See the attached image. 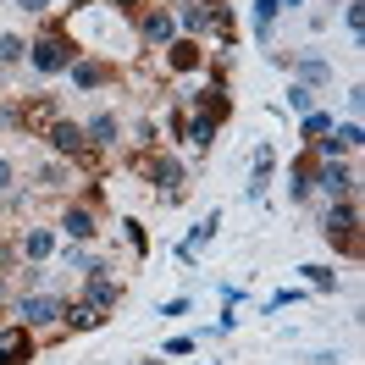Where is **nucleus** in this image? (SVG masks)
Segmentation results:
<instances>
[{"instance_id": "5701e85b", "label": "nucleus", "mask_w": 365, "mask_h": 365, "mask_svg": "<svg viewBox=\"0 0 365 365\" xmlns=\"http://www.w3.org/2000/svg\"><path fill=\"white\" fill-rule=\"evenodd\" d=\"M72 172H78V166H61V160H50V166H39V182H45V188H72Z\"/></svg>"}, {"instance_id": "72a5a7b5", "label": "nucleus", "mask_w": 365, "mask_h": 365, "mask_svg": "<svg viewBox=\"0 0 365 365\" xmlns=\"http://www.w3.org/2000/svg\"><path fill=\"white\" fill-rule=\"evenodd\" d=\"M0 304H6V272H0Z\"/></svg>"}, {"instance_id": "f8f14e48", "label": "nucleus", "mask_w": 365, "mask_h": 365, "mask_svg": "<svg viewBox=\"0 0 365 365\" xmlns=\"http://www.w3.org/2000/svg\"><path fill=\"white\" fill-rule=\"evenodd\" d=\"M34 354V332L28 327H6L0 332V365H23Z\"/></svg>"}, {"instance_id": "ddd939ff", "label": "nucleus", "mask_w": 365, "mask_h": 365, "mask_svg": "<svg viewBox=\"0 0 365 365\" xmlns=\"http://www.w3.org/2000/svg\"><path fill=\"white\" fill-rule=\"evenodd\" d=\"M172 23L188 34V39H200L210 28V6H200V0H178V11H172Z\"/></svg>"}, {"instance_id": "b1692460", "label": "nucleus", "mask_w": 365, "mask_h": 365, "mask_svg": "<svg viewBox=\"0 0 365 365\" xmlns=\"http://www.w3.org/2000/svg\"><path fill=\"white\" fill-rule=\"evenodd\" d=\"M277 11H282L277 0H255V34H260V39H272V23H277Z\"/></svg>"}, {"instance_id": "c9c22d12", "label": "nucleus", "mask_w": 365, "mask_h": 365, "mask_svg": "<svg viewBox=\"0 0 365 365\" xmlns=\"http://www.w3.org/2000/svg\"><path fill=\"white\" fill-rule=\"evenodd\" d=\"M67 6H94V0H67Z\"/></svg>"}, {"instance_id": "39448f33", "label": "nucleus", "mask_w": 365, "mask_h": 365, "mask_svg": "<svg viewBox=\"0 0 365 365\" xmlns=\"http://www.w3.org/2000/svg\"><path fill=\"white\" fill-rule=\"evenodd\" d=\"M310 182H316V188L327 194V200H349V194H354V172H349L343 160H316Z\"/></svg>"}, {"instance_id": "7c9ffc66", "label": "nucleus", "mask_w": 365, "mask_h": 365, "mask_svg": "<svg viewBox=\"0 0 365 365\" xmlns=\"http://www.w3.org/2000/svg\"><path fill=\"white\" fill-rule=\"evenodd\" d=\"M11 182H17V166H11V160L0 155V194H6V188H11Z\"/></svg>"}, {"instance_id": "7ed1b4c3", "label": "nucleus", "mask_w": 365, "mask_h": 365, "mask_svg": "<svg viewBox=\"0 0 365 365\" xmlns=\"http://www.w3.org/2000/svg\"><path fill=\"white\" fill-rule=\"evenodd\" d=\"M72 39L61 34V28H45L34 45H28V61H34V72H45V78H56V72H67L72 67Z\"/></svg>"}, {"instance_id": "f03ea898", "label": "nucleus", "mask_w": 365, "mask_h": 365, "mask_svg": "<svg viewBox=\"0 0 365 365\" xmlns=\"http://www.w3.org/2000/svg\"><path fill=\"white\" fill-rule=\"evenodd\" d=\"M45 138H50V150H56V155H67L72 166H94V160H100V150H94L89 133H83V122H67V116H56Z\"/></svg>"}, {"instance_id": "aec40b11", "label": "nucleus", "mask_w": 365, "mask_h": 365, "mask_svg": "<svg viewBox=\"0 0 365 365\" xmlns=\"http://www.w3.org/2000/svg\"><path fill=\"white\" fill-rule=\"evenodd\" d=\"M50 250H56V232L50 227H28L23 232V255L28 260H50Z\"/></svg>"}, {"instance_id": "0eeeda50", "label": "nucleus", "mask_w": 365, "mask_h": 365, "mask_svg": "<svg viewBox=\"0 0 365 365\" xmlns=\"http://www.w3.org/2000/svg\"><path fill=\"white\" fill-rule=\"evenodd\" d=\"M360 144H365L360 122H343V128H332V133H321V144H316V160H343V155H354Z\"/></svg>"}, {"instance_id": "c756f323", "label": "nucleus", "mask_w": 365, "mask_h": 365, "mask_svg": "<svg viewBox=\"0 0 365 365\" xmlns=\"http://www.w3.org/2000/svg\"><path fill=\"white\" fill-rule=\"evenodd\" d=\"M343 23H349V34H354V39L365 34V6H360V0H349V11H343Z\"/></svg>"}, {"instance_id": "e433bc0d", "label": "nucleus", "mask_w": 365, "mask_h": 365, "mask_svg": "<svg viewBox=\"0 0 365 365\" xmlns=\"http://www.w3.org/2000/svg\"><path fill=\"white\" fill-rule=\"evenodd\" d=\"M205 365H216V360H205Z\"/></svg>"}, {"instance_id": "a878e982", "label": "nucleus", "mask_w": 365, "mask_h": 365, "mask_svg": "<svg viewBox=\"0 0 365 365\" xmlns=\"http://www.w3.org/2000/svg\"><path fill=\"white\" fill-rule=\"evenodd\" d=\"M23 56H28V45L17 39V34H0V67H17Z\"/></svg>"}, {"instance_id": "cd10ccee", "label": "nucleus", "mask_w": 365, "mask_h": 365, "mask_svg": "<svg viewBox=\"0 0 365 365\" xmlns=\"http://www.w3.org/2000/svg\"><path fill=\"white\" fill-rule=\"evenodd\" d=\"M338 128V116H327V111H304V138H321V133H332Z\"/></svg>"}, {"instance_id": "c85d7f7f", "label": "nucleus", "mask_w": 365, "mask_h": 365, "mask_svg": "<svg viewBox=\"0 0 365 365\" xmlns=\"http://www.w3.org/2000/svg\"><path fill=\"white\" fill-rule=\"evenodd\" d=\"M288 106H294V116L316 111V89H310V83H294V89H288Z\"/></svg>"}, {"instance_id": "423d86ee", "label": "nucleus", "mask_w": 365, "mask_h": 365, "mask_svg": "<svg viewBox=\"0 0 365 365\" xmlns=\"http://www.w3.org/2000/svg\"><path fill=\"white\" fill-rule=\"evenodd\" d=\"M56 116H61V106H56V94H39V100H28V106H17V128H28V138H45Z\"/></svg>"}, {"instance_id": "6e6552de", "label": "nucleus", "mask_w": 365, "mask_h": 365, "mask_svg": "<svg viewBox=\"0 0 365 365\" xmlns=\"http://www.w3.org/2000/svg\"><path fill=\"white\" fill-rule=\"evenodd\" d=\"M138 34H144V45L166 50L172 39H178V23H172V11H160V6H150V11L138 17Z\"/></svg>"}, {"instance_id": "f3484780", "label": "nucleus", "mask_w": 365, "mask_h": 365, "mask_svg": "<svg viewBox=\"0 0 365 365\" xmlns=\"http://www.w3.org/2000/svg\"><path fill=\"white\" fill-rule=\"evenodd\" d=\"M61 321H67V327H78V332H94V327L106 321V310H94L89 299H72L67 310H61Z\"/></svg>"}, {"instance_id": "a211bd4d", "label": "nucleus", "mask_w": 365, "mask_h": 365, "mask_svg": "<svg viewBox=\"0 0 365 365\" xmlns=\"http://www.w3.org/2000/svg\"><path fill=\"white\" fill-rule=\"evenodd\" d=\"M61 227H67V238H72V244H83V238H94V210H89V205H67Z\"/></svg>"}, {"instance_id": "2f4dec72", "label": "nucleus", "mask_w": 365, "mask_h": 365, "mask_svg": "<svg viewBox=\"0 0 365 365\" xmlns=\"http://www.w3.org/2000/svg\"><path fill=\"white\" fill-rule=\"evenodd\" d=\"M11 6H17V11H45L50 0H11Z\"/></svg>"}, {"instance_id": "f704fd0d", "label": "nucleus", "mask_w": 365, "mask_h": 365, "mask_svg": "<svg viewBox=\"0 0 365 365\" xmlns=\"http://www.w3.org/2000/svg\"><path fill=\"white\" fill-rule=\"evenodd\" d=\"M277 6H304V0H277Z\"/></svg>"}, {"instance_id": "4468645a", "label": "nucleus", "mask_w": 365, "mask_h": 365, "mask_svg": "<svg viewBox=\"0 0 365 365\" xmlns=\"http://www.w3.org/2000/svg\"><path fill=\"white\" fill-rule=\"evenodd\" d=\"M166 67L172 72H194V67H205V56H200L194 39H172V45H166Z\"/></svg>"}, {"instance_id": "6ab92c4d", "label": "nucleus", "mask_w": 365, "mask_h": 365, "mask_svg": "<svg viewBox=\"0 0 365 365\" xmlns=\"http://www.w3.org/2000/svg\"><path fill=\"white\" fill-rule=\"evenodd\" d=\"M310 172H316V155H304V160H294V172H288V194H294V205L299 200H310Z\"/></svg>"}, {"instance_id": "dca6fc26", "label": "nucleus", "mask_w": 365, "mask_h": 365, "mask_svg": "<svg viewBox=\"0 0 365 365\" xmlns=\"http://www.w3.org/2000/svg\"><path fill=\"white\" fill-rule=\"evenodd\" d=\"M83 133H89V144H94V150H111L116 138H122V122H116L111 111H100V116L89 122V128H83Z\"/></svg>"}, {"instance_id": "9d476101", "label": "nucleus", "mask_w": 365, "mask_h": 365, "mask_svg": "<svg viewBox=\"0 0 365 365\" xmlns=\"http://www.w3.org/2000/svg\"><path fill=\"white\" fill-rule=\"evenodd\" d=\"M133 172H144V178L160 182V188H178L182 182V166L172 155H133Z\"/></svg>"}, {"instance_id": "f257e3e1", "label": "nucleus", "mask_w": 365, "mask_h": 365, "mask_svg": "<svg viewBox=\"0 0 365 365\" xmlns=\"http://www.w3.org/2000/svg\"><path fill=\"white\" fill-rule=\"evenodd\" d=\"M321 232H327V244H332V250H343L349 260H354V255H360V205H354V200H332Z\"/></svg>"}, {"instance_id": "1a4fd4ad", "label": "nucleus", "mask_w": 365, "mask_h": 365, "mask_svg": "<svg viewBox=\"0 0 365 365\" xmlns=\"http://www.w3.org/2000/svg\"><path fill=\"white\" fill-rule=\"evenodd\" d=\"M72 89H106L116 78V67H106V61H94V56H72Z\"/></svg>"}, {"instance_id": "20e7f679", "label": "nucleus", "mask_w": 365, "mask_h": 365, "mask_svg": "<svg viewBox=\"0 0 365 365\" xmlns=\"http://www.w3.org/2000/svg\"><path fill=\"white\" fill-rule=\"evenodd\" d=\"M61 310H67V299H56V294H23V299H17V316H23L28 332H34V327H50V321H61Z\"/></svg>"}, {"instance_id": "bb28decb", "label": "nucleus", "mask_w": 365, "mask_h": 365, "mask_svg": "<svg viewBox=\"0 0 365 365\" xmlns=\"http://www.w3.org/2000/svg\"><path fill=\"white\" fill-rule=\"evenodd\" d=\"M299 78H304V83H327V78H332V67H327L321 56H304V61H299Z\"/></svg>"}, {"instance_id": "393cba45", "label": "nucleus", "mask_w": 365, "mask_h": 365, "mask_svg": "<svg viewBox=\"0 0 365 365\" xmlns=\"http://www.w3.org/2000/svg\"><path fill=\"white\" fill-rule=\"evenodd\" d=\"M299 272H304V282H310L316 294H332V288H338V277H332V266H299Z\"/></svg>"}, {"instance_id": "412c9836", "label": "nucleus", "mask_w": 365, "mask_h": 365, "mask_svg": "<svg viewBox=\"0 0 365 365\" xmlns=\"http://www.w3.org/2000/svg\"><path fill=\"white\" fill-rule=\"evenodd\" d=\"M182 138H188L194 150H210V138H216V122H210V116H188V122H182Z\"/></svg>"}, {"instance_id": "9b49d317", "label": "nucleus", "mask_w": 365, "mask_h": 365, "mask_svg": "<svg viewBox=\"0 0 365 365\" xmlns=\"http://www.w3.org/2000/svg\"><path fill=\"white\" fill-rule=\"evenodd\" d=\"M94 310H116V299H122V282H116L106 266H89V294H83Z\"/></svg>"}, {"instance_id": "473e14b6", "label": "nucleus", "mask_w": 365, "mask_h": 365, "mask_svg": "<svg viewBox=\"0 0 365 365\" xmlns=\"http://www.w3.org/2000/svg\"><path fill=\"white\" fill-rule=\"evenodd\" d=\"M111 6H122V11H138V6H144V0H111Z\"/></svg>"}, {"instance_id": "4be33fe9", "label": "nucleus", "mask_w": 365, "mask_h": 365, "mask_svg": "<svg viewBox=\"0 0 365 365\" xmlns=\"http://www.w3.org/2000/svg\"><path fill=\"white\" fill-rule=\"evenodd\" d=\"M272 144H255V178H250V200L255 194H260V188H266V178H272Z\"/></svg>"}, {"instance_id": "2eb2a0df", "label": "nucleus", "mask_w": 365, "mask_h": 365, "mask_svg": "<svg viewBox=\"0 0 365 365\" xmlns=\"http://www.w3.org/2000/svg\"><path fill=\"white\" fill-rule=\"evenodd\" d=\"M194 106H200V116H210V122H216V128H222V122H227V89H222V83H210V89H200L194 94Z\"/></svg>"}]
</instances>
